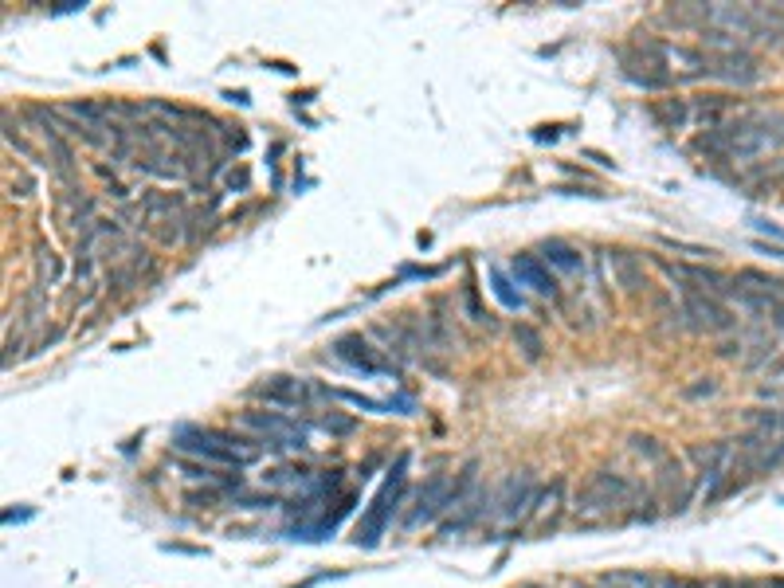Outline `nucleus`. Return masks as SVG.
Masks as SVG:
<instances>
[{"label":"nucleus","mask_w":784,"mask_h":588,"mask_svg":"<svg viewBox=\"0 0 784 588\" xmlns=\"http://www.w3.org/2000/svg\"><path fill=\"white\" fill-rule=\"evenodd\" d=\"M490 286H495V294L503 298V306H510V310H522V306H526V298L514 291V283H510L498 267H490Z\"/></svg>","instance_id":"obj_16"},{"label":"nucleus","mask_w":784,"mask_h":588,"mask_svg":"<svg viewBox=\"0 0 784 588\" xmlns=\"http://www.w3.org/2000/svg\"><path fill=\"white\" fill-rule=\"evenodd\" d=\"M255 396L267 404H279V409H303L314 396H322V388L310 381H295V377H271V381L255 388Z\"/></svg>","instance_id":"obj_8"},{"label":"nucleus","mask_w":784,"mask_h":588,"mask_svg":"<svg viewBox=\"0 0 784 588\" xmlns=\"http://www.w3.org/2000/svg\"><path fill=\"white\" fill-rule=\"evenodd\" d=\"M542 256H545V267H557V271H565V275H577V271L585 267V256L565 240H545Z\"/></svg>","instance_id":"obj_11"},{"label":"nucleus","mask_w":784,"mask_h":588,"mask_svg":"<svg viewBox=\"0 0 784 588\" xmlns=\"http://www.w3.org/2000/svg\"><path fill=\"white\" fill-rule=\"evenodd\" d=\"M608 267H612V275H616V286H624L627 294H635V291H643V286H647L643 263H640V259H632L627 251H608Z\"/></svg>","instance_id":"obj_10"},{"label":"nucleus","mask_w":784,"mask_h":588,"mask_svg":"<svg viewBox=\"0 0 784 588\" xmlns=\"http://www.w3.org/2000/svg\"><path fill=\"white\" fill-rule=\"evenodd\" d=\"M235 502L243 506V510H263V506H275V494H267V499H259V494H235Z\"/></svg>","instance_id":"obj_22"},{"label":"nucleus","mask_w":784,"mask_h":588,"mask_svg":"<svg viewBox=\"0 0 784 588\" xmlns=\"http://www.w3.org/2000/svg\"><path fill=\"white\" fill-rule=\"evenodd\" d=\"M757 251H761V256H772V259H784V243H769V240H757L753 243Z\"/></svg>","instance_id":"obj_24"},{"label":"nucleus","mask_w":784,"mask_h":588,"mask_svg":"<svg viewBox=\"0 0 784 588\" xmlns=\"http://www.w3.org/2000/svg\"><path fill=\"white\" fill-rule=\"evenodd\" d=\"M777 455L784 459V416H780V439H777Z\"/></svg>","instance_id":"obj_28"},{"label":"nucleus","mask_w":784,"mask_h":588,"mask_svg":"<svg viewBox=\"0 0 784 588\" xmlns=\"http://www.w3.org/2000/svg\"><path fill=\"white\" fill-rule=\"evenodd\" d=\"M627 447H632V451H635V455H640V459H647V463H655V467H659V463H663V459H667V455H671V451H667V447H663V443H659V439H655V436H647V431H635V436H632V439H627Z\"/></svg>","instance_id":"obj_14"},{"label":"nucleus","mask_w":784,"mask_h":588,"mask_svg":"<svg viewBox=\"0 0 784 588\" xmlns=\"http://www.w3.org/2000/svg\"><path fill=\"white\" fill-rule=\"evenodd\" d=\"M742 346H745L742 338H737V341H722V346H718V353H722V357H734V353H742Z\"/></svg>","instance_id":"obj_26"},{"label":"nucleus","mask_w":784,"mask_h":588,"mask_svg":"<svg viewBox=\"0 0 784 588\" xmlns=\"http://www.w3.org/2000/svg\"><path fill=\"white\" fill-rule=\"evenodd\" d=\"M318 428L330 431V436H353V431H357V420H353V416H342V412H330L318 420Z\"/></svg>","instance_id":"obj_19"},{"label":"nucleus","mask_w":784,"mask_h":588,"mask_svg":"<svg viewBox=\"0 0 784 588\" xmlns=\"http://www.w3.org/2000/svg\"><path fill=\"white\" fill-rule=\"evenodd\" d=\"M659 243L663 248H671V251H682V256H695V259H702V256H714L710 248H698V243H687V240H674V235H659Z\"/></svg>","instance_id":"obj_20"},{"label":"nucleus","mask_w":784,"mask_h":588,"mask_svg":"<svg viewBox=\"0 0 784 588\" xmlns=\"http://www.w3.org/2000/svg\"><path fill=\"white\" fill-rule=\"evenodd\" d=\"M682 318H687V325L698 330V333H726V330L737 325L734 310H729L722 298H714L706 291H695V286H682Z\"/></svg>","instance_id":"obj_4"},{"label":"nucleus","mask_w":784,"mask_h":588,"mask_svg":"<svg viewBox=\"0 0 784 588\" xmlns=\"http://www.w3.org/2000/svg\"><path fill=\"white\" fill-rule=\"evenodd\" d=\"M240 424L251 428V431L271 436V439H263V447H271V451H282V447L303 451L306 447V428L298 420H290V416H282V412H243Z\"/></svg>","instance_id":"obj_5"},{"label":"nucleus","mask_w":784,"mask_h":588,"mask_svg":"<svg viewBox=\"0 0 784 588\" xmlns=\"http://www.w3.org/2000/svg\"><path fill=\"white\" fill-rule=\"evenodd\" d=\"M510 275L518 279V286H530L534 294L557 298V279H553V271L545 267L537 256H514L510 259Z\"/></svg>","instance_id":"obj_9"},{"label":"nucleus","mask_w":784,"mask_h":588,"mask_svg":"<svg viewBox=\"0 0 784 588\" xmlns=\"http://www.w3.org/2000/svg\"><path fill=\"white\" fill-rule=\"evenodd\" d=\"M585 157H592V161H596V165H604V169H612V161H608L600 149H585Z\"/></svg>","instance_id":"obj_27"},{"label":"nucleus","mask_w":784,"mask_h":588,"mask_svg":"<svg viewBox=\"0 0 784 588\" xmlns=\"http://www.w3.org/2000/svg\"><path fill=\"white\" fill-rule=\"evenodd\" d=\"M635 502V483L616 470H596L585 486L577 491V514H604V510H619V506H632Z\"/></svg>","instance_id":"obj_3"},{"label":"nucleus","mask_w":784,"mask_h":588,"mask_svg":"<svg viewBox=\"0 0 784 588\" xmlns=\"http://www.w3.org/2000/svg\"><path fill=\"white\" fill-rule=\"evenodd\" d=\"M514 346L526 353V361H537V357H542V349H545V341H542V333H537L530 322H518L514 325Z\"/></svg>","instance_id":"obj_15"},{"label":"nucleus","mask_w":784,"mask_h":588,"mask_svg":"<svg viewBox=\"0 0 784 588\" xmlns=\"http://www.w3.org/2000/svg\"><path fill=\"white\" fill-rule=\"evenodd\" d=\"M706 56H710L706 79H722V83H729V87H757L761 83V67H757V59L742 48V43H734V48H726V51H706Z\"/></svg>","instance_id":"obj_6"},{"label":"nucleus","mask_w":784,"mask_h":588,"mask_svg":"<svg viewBox=\"0 0 784 588\" xmlns=\"http://www.w3.org/2000/svg\"><path fill=\"white\" fill-rule=\"evenodd\" d=\"M784 146V111H745L726 126L695 138L698 153H714L722 161H757Z\"/></svg>","instance_id":"obj_1"},{"label":"nucleus","mask_w":784,"mask_h":588,"mask_svg":"<svg viewBox=\"0 0 784 588\" xmlns=\"http://www.w3.org/2000/svg\"><path fill=\"white\" fill-rule=\"evenodd\" d=\"M334 357L342 365H350L353 373H365V377H388L392 373V361L380 357V349H373V341L365 333H342L334 341Z\"/></svg>","instance_id":"obj_7"},{"label":"nucleus","mask_w":784,"mask_h":588,"mask_svg":"<svg viewBox=\"0 0 784 588\" xmlns=\"http://www.w3.org/2000/svg\"><path fill=\"white\" fill-rule=\"evenodd\" d=\"M248 185H251V173H248V169H232V173H227V188H232V193H243Z\"/></svg>","instance_id":"obj_23"},{"label":"nucleus","mask_w":784,"mask_h":588,"mask_svg":"<svg viewBox=\"0 0 784 588\" xmlns=\"http://www.w3.org/2000/svg\"><path fill=\"white\" fill-rule=\"evenodd\" d=\"M404 470H408V455H396V467L388 470L385 486L377 491V499L369 502V510L361 514L357 522V533H353V541H357L361 549H373L380 541V533H385V526L392 522V514L400 510V502H404Z\"/></svg>","instance_id":"obj_2"},{"label":"nucleus","mask_w":784,"mask_h":588,"mask_svg":"<svg viewBox=\"0 0 784 588\" xmlns=\"http://www.w3.org/2000/svg\"><path fill=\"white\" fill-rule=\"evenodd\" d=\"M330 396H337V401H350V404H357V409H365V412H388V409H392V401H373V396L350 393V388H330Z\"/></svg>","instance_id":"obj_18"},{"label":"nucleus","mask_w":784,"mask_h":588,"mask_svg":"<svg viewBox=\"0 0 784 588\" xmlns=\"http://www.w3.org/2000/svg\"><path fill=\"white\" fill-rule=\"evenodd\" d=\"M35 271H40V286H43V283L51 286V283L59 279V259H56V251L43 248V243L35 248Z\"/></svg>","instance_id":"obj_17"},{"label":"nucleus","mask_w":784,"mask_h":588,"mask_svg":"<svg viewBox=\"0 0 784 588\" xmlns=\"http://www.w3.org/2000/svg\"><path fill=\"white\" fill-rule=\"evenodd\" d=\"M142 212L145 216H181L185 212V196L181 193H145Z\"/></svg>","instance_id":"obj_13"},{"label":"nucleus","mask_w":784,"mask_h":588,"mask_svg":"<svg viewBox=\"0 0 784 588\" xmlns=\"http://www.w3.org/2000/svg\"><path fill=\"white\" fill-rule=\"evenodd\" d=\"M216 499H220V491H204V494H188V502H193V506H216Z\"/></svg>","instance_id":"obj_25"},{"label":"nucleus","mask_w":784,"mask_h":588,"mask_svg":"<svg viewBox=\"0 0 784 588\" xmlns=\"http://www.w3.org/2000/svg\"><path fill=\"white\" fill-rule=\"evenodd\" d=\"M663 588H682V584H663Z\"/></svg>","instance_id":"obj_30"},{"label":"nucleus","mask_w":784,"mask_h":588,"mask_svg":"<svg viewBox=\"0 0 784 588\" xmlns=\"http://www.w3.org/2000/svg\"><path fill=\"white\" fill-rule=\"evenodd\" d=\"M772 180H784V161H777V165H772Z\"/></svg>","instance_id":"obj_29"},{"label":"nucleus","mask_w":784,"mask_h":588,"mask_svg":"<svg viewBox=\"0 0 784 588\" xmlns=\"http://www.w3.org/2000/svg\"><path fill=\"white\" fill-rule=\"evenodd\" d=\"M647 111H651V118L663 126V130H682L687 118H690V106L682 103V98H655Z\"/></svg>","instance_id":"obj_12"},{"label":"nucleus","mask_w":784,"mask_h":588,"mask_svg":"<svg viewBox=\"0 0 784 588\" xmlns=\"http://www.w3.org/2000/svg\"><path fill=\"white\" fill-rule=\"evenodd\" d=\"M718 393V381L714 377H698V385H687L682 388V396H687V401H702V396H714Z\"/></svg>","instance_id":"obj_21"}]
</instances>
